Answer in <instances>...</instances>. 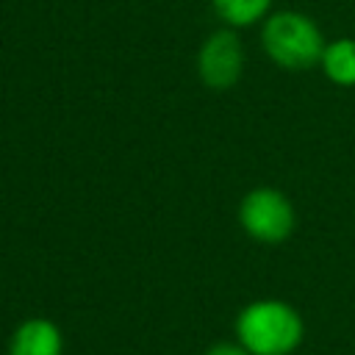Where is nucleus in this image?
<instances>
[{
	"label": "nucleus",
	"mask_w": 355,
	"mask_h": 355,
	"mask_svg": "<svg viewBox=\"0 0 355 355\" xmlns=\"http://www.w3.org/2000/svg\"><path fill=\"white\" fill-rule=\"evenodd\" d=\"M302 338L305 322L300 311L283 300H252L236 316V341L252 355H291Z\"/></svg>",
	"instance_id": "obj_1"
},
{
	"label": "nucleus",
	"mask_w": 355,
	"mask_h": 355,
	"mask_svg": "<svg viewBox=\"0 0 355 355\" xmlns=\"http://www.w3.org/2000/svg\"><path fill=\"white\" fill-rule=\"evenodd\" d=\"M241 230L261 244H280L294 233L297 214L291 200L272 186L250 189L239 202Z\"/></svg>",
	"instance_id": "obj_3"
},
{
	"label": "nucleus",
	"mask_w": 355,
	"mask_h": 355,
	"mask_svg": "<svg viewBox=\"0 0 355 355\" xmlns=\"http://www.w3.org/2000/svg\"><path fill=\"white\" fill-rule=\"evenodd\" d=\"M275 0H211L216 17L227 28H250L272 14Z\"/></svg>",
	"instance_id": "obj_7"
},
{
	"label": "nucleus",
	"mask_w": 355,
	"mask_h": 355,
	"mask_svg": "<svg viewBox=\"0 0 355 355\" xmlns=\"http://www.w3.org/2000/svg\"><path fill=\"white\" fill-rule=\"evenodd\" d=\"M205 355H252L247 347H241L239 341H216L205 349Z\"/></svg>",
	"instance_id": "obj_8"
},
{
	"label": "nucleus",
	"mask_w": 355,
	"mask_h": 355,
	"mask_svg": "<svg viewBox=\"0 0 355 355\" xmlns=\"http://www.w3.org/2000/svg\"><path fill=\"white\" fill-rule=\"evenodd\" d=\"M64 336L47 316H31L19 322L8 338V355H61Z\"/></svg>",
	"instance_id": "obj_5"
},
{
	"label": "nucleus",
	"mask_w": 355,
	"mask_h": 355,
	"mask_svg": "<svg viewBox=\"0 0 355 355\" xmlns=\"http://www.w3.org/2000/svg\"><path fill=\"white\" fill-rule=\"evenodd\" d=\"M244 72V47L236 28L214 31L197 53V75L202 86L225 92L239 83Z\"/></svg>",
	"instance_id": "obj_4"
},
{
	"label": "nucleus",
	"mask_w": 355,
	"mask_h": 355,
	"mask_svg": "<svg viewBox=\"0 0 355 355\" xmlns=\"http://www.w3.org/2000/svg\"><path fill=\"white\" fill-rule=\"evenodd\" d=\"M322 28L300 11H272L261 25V47L283 69H311L322 61Z\"/></svg>",
	"instance_id": "obj_2"
},
{
	"label": "nucleus",
	"mask_w": 355,
	"mask_h": 355,
	"mask_svg": "<svg viewBox=\"0 0 355 355\" xmlns=\"http://www.w3.org/2000/svg\"><path fill=\"white\" fill-rule=\"evenodd\" d=\"M319 67H322V72L330 83L352 89L355 86V39L344 36V39L327 42L324 50H322Z\"/></svg>",
	"instance_id": "obj_6"
}]
</instances>
